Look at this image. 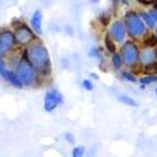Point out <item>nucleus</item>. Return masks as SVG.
I'll return each mask as SVG.
<instances>
[{"label": "nucleus", "mask_w": 157, "mask_h": 157, "mask_svg": "<svg viewBox=\"0 0 157 157\" xmlns=\"http://www.w3.org/2000/svg\"><path fill=\"white\" fill-rule=\"evenodd\" d=\"M126 34H127V30H126L124 21H122V20H114L111 24L108 35L112 38V40L114 43H124Z\"/></svg>", "instance_id": "1a4fd4ad"}, {"label": "nucleus", "mask_w": 157, "mask_h": 157, "mask_svg": "<svg viewBox=\"0 0 157 157\" xmlns=\"http://www.w3.org/2000/svg\"><path fill=\"white\" fill-rule=\"evenodd\" d=\"M89 57L90 58H97V59H102V54H101V49L97 47H93L89 50Z\"/></svg>", "instance_id": "6ab92c4d"}, {"label": "nucleus", "mask_w": 157, "mask_h": 157, "mask_svg": "<svg viewBox=\"0 0 157 157\" xmlns=\"http://www.w3.org/2000/svg\"><path fill=\"white\" fill-rule=\"evenodd\" d=\"M156 81H157V74H146L145 77H142L140 79V83H141V86L146 87V84L155 83Z\"/></svg>", "instance_id": "4468645a"}, {"label": "nucleus", "mask_w": 157, "mask_h": 157, "mask_svg": "<svg viewBox=\"0 0 157 157\" xmlns=\"http://www.w3.org/2000/svg\"><path fill=\"white\" fill-rule=\"evenodd\" d=\"M141 3H143V4H152V3H155L156 0H140Z\"/></svg>", "instance_id": "b1692460"}, {"label": "nucleus", "mask_w": 157, "mask_h": 157, "mask_svg": "<svg viewBox=\"0 0 157 157\" xmlns=\"http://www.w3.org/2000/svg\"><path fill=\"white\" fill-rule=\"evenodd\" d=\"M140 63L143 68L157 63V50L152 47H145L140 50Z\"/></svg>", "instance_id": "9d476101"}, {"label": "nucleus", "mask_w": 157, "mask_h": 157, "mask_svg": "<svg viewBox=\"0 0 157 157\" xmlns=\"http://www.w3.org/2000/svg\"><path fill=\"white\" fill-rule=\"evenodd\" d=\"M82 88L86 89V90H93L94 86H93V83L90 82L89 79H83L82 81Z\"/></svg>", "instance_id": "aec40b11"}, {"label": "nucleus", "mask_w": 157, "mask_h": 157, "mask_svg": "<svg viewBox=\"0 0 157 157\" xmlns=\"http://www.w3.org/2000/svg\"><path fill=\"white\" fill-rule=\"evenodd\" d=\"M0 77H2V79L5 81L6 83H9L11 87L14 88H18V89H21L24 88L23 84L19 82L18 77L14 72V69H10L8 67V64L5 62V58L0 54Z\"/></svg>", "instance_id": "6e6552de"}, {"label": "nucleus", "mask_w": 157, "mask_h": 157, "mask_svg": "<svg viewBox=\"0 0 157 157\" xmlns=\"http://www.w3.org/2000/svg\"><path fill=\"white\" fill-rule=\"evenodd\" d=\"M156 93H157V88H156Z\"/></svg>", "instance_id": "cd10ccee"}, {"label": "nucleus", "mask_w": 157, "mask_h": 157, "mask_svg": "<svg viewBox=\"0 0 157 157\" xmlns=\"http://www.w3.org/2000/svg\"><path fill=\"white\" fill-rule=\"evenodd\" d=\"M111 63H112V67L114 69H121L122 65H123V59L120 54V52H114L111 57Z\"/></svg>", "instance_id": "ddd939ff"}, {"label": "nucleus", "mask_w": 157, "mask_h": 157, "mask_svg": "<svg viewBox=\"0 0 157 157\" xmlns=\"http://www.w3.org/2000/svg\"><path fill=\"white\" fill-rule=\"evenodd\" d=\"M84 153H86V148L83 146H78L73 148L72 157H84Z\"/></svg>", "instance_id": "dca6fc26"}, {"label": "nucleus", "mask_w": 157, "mask_h": 157, "mask_svg": "<svg viewBox=\"0 0 157 157\" xmlns=\"http://www.w3.org/2000/svg\"><path fill=\"white\" fill-rule=\"evenodd\" d=\"M68 32V34L69 35H73V30H72V28L69 27V25H67V27H65V33Z\"/></svg>", "instance_id": "5701e85b"}, {"label": "nucleus", "mask_w": 157, "mask_h": 157, "mask_svg": "<svg viewBox=\"0 0 157 157\" xmlns=\"http://www.w3.org/2000/svg\"><path fill=\"white\" fill-rule=\"evenodd\" d=\"M42 24H43V13L36 9L33 11V14L30 17V20H29V25L30 28L33 29V32L38 35L40 36L43 34V28H42Z\"/></svg>", "instance_id": "9b49d317"}, {"label": "nucleus", "mask_w": 157, "mask_h": 157, "mask_svg": "<svg viewBox=\"0 0 157 157\" xmlns=\"http://www.w3.org/2000/svg\"><path fill=\"white\" fill-rule=\"evenodd\" d=\"M111 2H112V3H118L120 0H111Z\"/></svg>", "instance_id": "bb28decb"}, {"label": "nucleus", "mask_w": 157, "mask_h": 157, "mask_svg": "<svg viewBox=\"0 0 157 157\" xmlns=\"http://www.w3.org/2000/svg\"><path fill=\"white\" fill-rule=\"evenodd\" d=\"M138 14H140L141 19L143 20V23L146 24V27H147L148 29H155V28L157 27L156 20L152 18V15L150 14V13H147V11H141V13H138Z\"/></svg>", "instance_id": "f8f14e48"}, {"label": "nucleus", "mask_w": 157, "mask_h": 157, "mask_svg": "<svg viewBox=\"0 0 157 157\" xmlns=\"http://www.w3.org/2000/svg\"><path fill=\"white\" fill-rule=\"evenodd\" d=\"M90 77H92L93 79H97V81H98V75H97V74H94V73H90Z\"/></svg>", "instance_id": "393cba45"}, {"label": "nucleus", "mask_w": 157, "mask_h": 157, "mask_svg": "<svg viewBox=\"0 0 157 157\" xmlns=\"http://www.w3.org/2000/svg\"><path fill=\"white\" fill-rule=\"evenodd\" d=\"M155 36H156V38H157V27H156V28H155Z\"/></svg>", "instance_id": "a878e982"}, {"label": "nucleus", "mask_w": 157, "mask_h": 157, "mask_svg": "<svg viewBox=\"0 0 157 157\" xmlns=\"http://www.w3.org/2000/svg\"><path fill=\"white\" fill-rule=\"evenodd\" d=\"M65 140H67L68 143H72V145L75 142V138H74L73 133H71V132H67V133H65Z\"/></svg>", "instance_id": "412c9836"}, {"label": "nucleus", "mask_w": 157, "mask_h": 157, "mask_svg": "<svg viewBox=\"0 0 157 157\" xmlns=\"http://www.w3.org/2000/svg\"><path fill=\"white\" fill-rule=\"evenodd\" d=\"M23 57L27 58L28 62L33 65V68L36 71L38 75H48L52 69V62L49 50L47 47L40 42L35 40L23 50Z\"/></svg>", "instance_id": "f257e3e1"}, {"label": "nucleus", "mask_w": 157, "mask_h": 157, "mask_svg": "<svg viewBox=\"0 0 157 157\" xmlns=\"http://www.w3.org/2000/svg\"><path fill=\"white\" fill-rule=\"evenodd\" d=\"M62 103H63V94L58 89L52 88L45 92L44 101H43V108L47 113H52L53 111H56Z\"/></svg>", "instance_id": "0eeeda50"}, {"label": "nucleus", "mask_w": 157, "mask_h": 157, "mask_svg": "<svg viewBox=\"0 0 157 157\" xmlns=\"http://www.w3.org/2000/svg\"><path fill=\"white\" fill-rule=\"evenodd\" d=\"M14 72L18 77L19 82L23 84V87H32L38 82V73L33 68V65L28 62L27 58L23 56L18 59V62L14 65Z\"/></svg>", "instance_id": "f03ea898"}, {"label": "nucleus", "mask_w": 157, "mask_h": 157, "mask_svg": "<svg viewBox=\"0 0 157 157\" xmlns=\"http://www.w3.org/2000/svg\"><path fill=\"white\" fill-rule=\"evenodd\" d=\"M124 25H126V30L127 34L133 38V39H140L146 34L147 27L141 19L140 14L136 11H128L124 15Z\"/></svg>", "instance_id": "7ed1b4c3"}, {"label": "nucleus", "mask_w": 157, "mask_h": 157, "mask_svg": "<svg viewBox=\"0 0 157 157\" xmlns=\"http://www.w3.org/2000/svg\"><path fill=\"white\" fill-rule=\"evenodd\" d=\"M14 36H15V42L18 47H23L27 48L28 45H30L32 43H34L35 40H38L36 34L33 32V29L30 28V25L27 23H19L18 25H15L14 29Z\"/></svg>", "instance_id": "20e7f679"}, {"label": "nucleus", "mask_w": 157, "mask_h": 157, "mask_svg": "<svg viewBox=\"0 0 157 157\" xmlns=\"http://www.w3.org/2000/svg\"><path fill=\"white\" fill-rule=\"evenodd\" d=\"M17 42L14 32L10 28H2L0 29V54L4 58L10 56L17 49Z\"/></svg>", "instance_id": "423d86ee"}, {"label": "nucleus", "mask_w": 157, "mask_h": 157, "mask_svg": "<svg viewBox=\"0 0 157 157\" xmlns=\"http://www.w3.org/2000/svg\"><path fill=\"white\" fill-rule=\"evenodd\" d=\"M120 54L123 59V64L127 67H133L140 62V49L132 40H127L122 44Z\"/></svg>", "instance_id": "39448f33"}, {"label": "nucleus", "mask_w": 157, "mask_h": 157, "mask_svg": "<svg viewBox=\"0 0 157 157\" xmlns=\"http://www.w3.org/2000/svg\"><path fill=\"white\" fill-rule=\"evenodd\" d=\"M114 45H116V43L112 40V38H111L109 35H107V36H106V47L108 48V50L111 52L112 54L116 52V47H114Z\"/></svg>", "instance_id": "a211bd4d"}, {"label": "nucleus", "mask_w": 157, "mask_h": 157, "mask_svg": "<svg viewBox=\"0 0 157 157\" xmlns=\"http://www.w3.org/2000/svg\"><path fill=\"white\" fill-rule=\"evenodd\" d=\"M118 101L122 102L123 104H127L128 107H136L137 106V102L132 97H128V96H124V94L118 96Z\"/></svg>", "instance_id": "2eb2a0df"}, {"label": "nucleus", "mask_w": 157, "mask_h": 157, "mask_svg": "<svg viewBox=\"0 0 157 157\" xmlns=\"http://www.w3.org/2000/svg\"><path fill=\"white\" fill-rule=\"evenodd\" d=\"M150 13V14L152 15V18L156 20V23H157V8H153L151 11H148Z\"/></svg>", "instance_id": "4be33fe9"}, {"label": "nucleus", "mask_w": 157, "mask_h": 157, "mask_svg": "<svg viewBox=\"0 0 157 157\" xmlns=\"http://www.w3.org/2000/svg\"><path fill=\"white\" fill-rule=\"evenodd\" d=\"M121 75H122V78H123L124 81H128L131 83H136L137 82V78L132 73H129V72H122Z\"/></svg>", "instance_id": "f3484780"}]
</instances>
